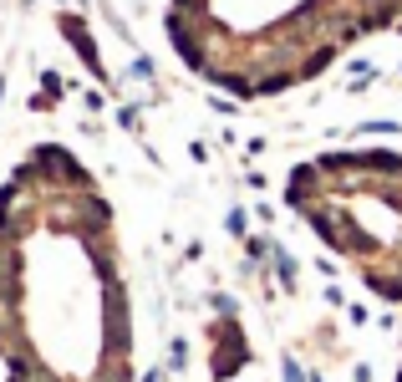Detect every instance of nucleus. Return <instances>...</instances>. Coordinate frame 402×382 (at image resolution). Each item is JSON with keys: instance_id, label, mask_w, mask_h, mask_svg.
Segmentation results:
<instances>
[{"instance_id": "nucleus-13", "label": "nucleus", "mask_w": 402, "mask_h": 382, "mask_svg": "<svg viewBox=\"0 0 402 382\" xmlns=\"http://www.w3.org/2000/svg\"><path fill=\"white\" fill-rule=\"evenodd\" d=\"M163 377H168L163 367H153V372H143V382H163Z\"/></svg>"}, {"instance_id": "nucleus-9", "label": "nucleus", "mask_w": 402, "mask_h": 382, "mask_svg": "<svg viewBox=\"0 0 402 382\" xmlns=\"http://www.w3.org/2000/svg\"><path fill=\"white\" fill-rule=\"evenodd\" d=\"M168 367H174V372L188 367V342H174V347H168Z\"/></svg>"}, {"instance_id": "nucleus-6", "label": "nucleus", "mask_w": 402, "mask_h": 382, "mask_svg": "<svg viewBox=\"0 0 402 382\" xmlns=\"http://www.w3.org/2000/svg\"><path fill=\"white\" fill-rule=\"evenodd\" d=\"M224 229H229L235 240H245V235H249V215H245V209H229V215H224Z\"/></svg>"}, {"instance_id": "nucleus-7", "label": "nucleus", "mask_w": 402, "mask_h": 382, "mask_svg": "<svg viewBox=\"0 0 402 382\" xmlns=\"http://www.w3.org/2000/svg\"><path fill=\"white\" fill-rule=\"evenodd\" d=\"M280 382H306V372H301V362H295V357H290V352L280 357Z\"/></svg>"}, {"instance_id": "nucleus-10", "label": "nucleus", "mask_w": 402, "mask_h": 382, "mask_svg": "<svg viewBox=\"0 0 402 382\" xmlns=\"http://www.w3.org/2000/svg\"><path fill=\"white\" fill-rule=\"evenodd\" d=\"M133 77H138V82H148V77H153V61L138 56V61H133Z\"/></svg>"}, {"instance_id": "nucleus-12", "label": "nucleus", "mask_w": 402, "mask_h": 382, "mask_svg": "<svg viewBox=\"0 0 402 382\" xmlns=\"http://www.w3.org/2000/svg\"><path fill=\"white\" fill-rule=\"evenodd\" d=\"M351 382H372V362H356L351 367Z\"/></svg>"}, {"instance_id": "nucleus-4", "label": "nucleus", "mask_w": 402, "mask_h": 382, "mask_svg": "<svg viewBox=\"0 0 402 382\" xmlns=\"http://www.w3.org/2000/svg\"><path fill=\"white\" fill-rule=\"evenodd\" d=\"M362 281L382 295V301H392V306H402V275H382V270H362Z\"/></svg>"}, {"instance_id": "nucleus-11", "label": "nucleus", "mask_w": 402, "mask_h": 382, "mask_svg": "<svg viewBox=\"0 0 402 382\" xmlns=\"http://www.w3.org/2000/svg\"><path fill=\"white\" fill-rule=\"evenodd\" d=\"M346 321L351 326H367V306H346Z\"/></svg>"}, {"instance_id": "nucleus-5", "label": "nucleus", "mask_w": 402, "mask_h": 382, "mask_svg": "<svg viewBox=\"0 0 402 382\" xmlns=\"http://www.w3.org/2000/svg\"><path fill=\"white\" fill-rule=\"evenodd\" d=\"M270 265H275V275H280V291L290 295V291H295V260H290V250L275 245V250H270Z\"/></svg>"}, {"instance_id": "nucleus-3", "label": "nucleus", "mask_w": 402, "mask_h": 382, "mask_svg": "<svg viewBox=\"0 0 402 382\" xmlns=\"http://www.w3.org/2000/svg\"><path fill=\"white\" fill-rule=\"evenodd\" d=\"M336 51H342V46H331V41H326V46H311V51L301 56V67H295V82H311V77H321V72L331 67V61H336Z\"/></svg>"}, {"instance_id": "nucleus-8", "label": "nucleus", "mask_w": 402, "mask_h": 382, "mask_svg": "<svg viewBox=\"0 0 402 382\" xmlns=\"http://www.w3.org/2000/svg\"><path fill=\"white\" fill-rule=\"evenodd\" d=\"M356 133H372V138H392V133H402V127L382 117V122H362V127H356Z\"/></svg>"}, {"instance_id": "nucleus-2", "label": "nucleus", "mask_w": 402, "mask_h": 382, "mask_svg": "<svg viewBox=\"0 0 402 382\" xmlns=\"http://www.w3.org/2000/svg\"><path fill=\"white\" fill-rule=\"evenodd\" d=\"M61 36L77 46V56L87 61V72H92L97 82H108V67H102V56H97V41L87 36V20H82V15H61Z\"/></svg>"}, {"instance_id": "nucleus-14", "label": "nucleus", "mask_w": 402, "mask_h": 382, "mask_svg": "<svg viewBox=\"0 0 402 382\" xmlns=\"http://www.w3.org/2000/svg\"><path fill=\"white\" fill-rule=\"evenodd\" d=\"M306 382H326V377H321V372H306Z\"/></svg>"}, {"instance_id": "nucleus-1", "label": "nucleus", "mask_w": 402, "mask_h": 382, "mask_svg": "<svg viewBox=\"0 0 402 382\" xmlns=\"http://www.w3.org/2000/svg\"><path fill=\"white\" fill-rule=\"evenodd\" d=\"M245 367H249V342L240 331V316L235 321H214L209 326V372H214V382H229Z\"/></svg>"}, {"instance_id": "nucleus-15", "label": "nucleus", "mask_w": 402, "mask_h": 382, "mask_svg": "<svg viewBox=\"0 0 402 382\" xmlns=\"http://www.w3.org/2000/svg\"><path fill=\"white\" fill-rule=\"evenodd\" d=\"M397 31H402V26H397Z\"/></svg>"}]
</instances>
